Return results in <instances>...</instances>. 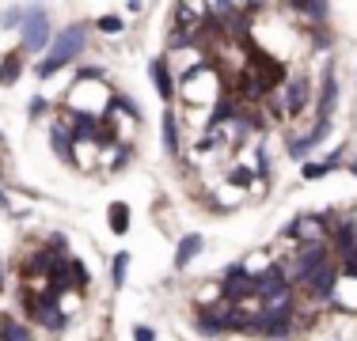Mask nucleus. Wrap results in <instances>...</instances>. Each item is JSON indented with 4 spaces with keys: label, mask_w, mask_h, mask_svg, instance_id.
<instances>
[{
    "label": "nucleus",
    "mask_w": 357,
    "mask_h": 341,
    "mask_svg": "<svg viewBox=\"0 0 357 341\" xmlns=\"http://www.w3.org/2000/svg\"><path fill=\"white\" fill-rule=\"evenodd\" d=\"M0 285H4V269H0Z\"/></svg>",
    "instance_id": "nucleus-29"
},
{
    "label": "nucleus",
    "mask_w": 357,
    "mask_h": 341,
    "mask_svg": "<svg viewBox=\"0 0 357 341\" xmlns=\"http://www.w3.org/2000/svg\"><path fill=\"white\" fill-rule=\"evenodd\" d=\"M178 95H183L186 102H198V106H202V102H220V80H217V72L209 65H198L183 80Z\"/></svg>",
    "instance_id": "nucleus-4"
},
{
    "label": "nucleus",
    "mask_w": 357,
    "mask_h": 341,
    "mask_svg": "<svg viewBox=\"0 0 357 341\" xmlns=\"http://www.w3.org/2000/svg\"><path fill=\"white\" fill-rule=\"evenodd\" d=\"M50 144H54V152L65 159V164H73V144H76V136L69 133V125H65V122H54V125H50Z\"/></svg>",
    "instance_id": "nucleus-12"
},
{
    "label": "nucleus",
    "mask_w": 357,
    "mask_h": 341,
    "mask_svg": "<svg viewBox=\"0 0 357 341\" xmlns=\"http://www.w3.org/2000/svg\"><path fill=\"white\" fill-rule=\"evenodd\" d=\"M335 288H338V262H327V266L308 280V292L316 296L319 303H327L331 296H335Z\"/></svg>",
    "instance_id": "nucleus-7"
},
{
    "label": "nucleus",
    "mask_w": 357,
    "mask_h": 341,
    "mask_svg": "<svg viewBox=\"0 0 357 341\" xmlns=\"http://www.w3.org/2000/svg\"><path fill=\"white\" fill-rule=\"evenodd\" d=\"M335 102H338V80L335 72H323V84H319V106H316V122H331V114H335Z\"/></svg>",
    "instance_id": "nucleus-8"
},
{
    "label": "nucleus",
    "mask_w": 357,
    "mask_h": 341,
    "mask_svg": "<svg viewBox=\"0 0 357 341\" xmlns=\"http://www.w3.org/2000/svg\"><path fill=\"white\" fill-rule=\"evenodd\" d=\"M282 95H285V114H289V118H296L304 106H308V99H312V84H308V76H289V80L282 84Z\"/></svg>",
    "instance_id": "nucleus-6"
},
{
    "label": "nucleus",
    "mask_w": 357,
    "mask_h": 341,
    "mask_svg": "<svg viewBox=\"0 0 357 341\" xmlns=\"http://www.w3.org/2000/svg\"><path fill=\"white\" fill-rule=\"evenodd\" d=\"M0 212H12V201H8L4 190H0Z\"/></svg>",
    "instance_id": "nucleus-27"
},
{
    "label": "nucleus",
    "mask_w": 357,
    "mask_h": 341,
    "mask_svg": "<svg viewBox=\"0 0 357 341\" xmlns=\"http://www.w3.org/2000/svg\"><path fill=\"white\" fill-rule=\"evenodd\" d=\"M350 170H354V175H357V156H354V164H350Z\"/></svg>",
    "instance_id": "nucleus-28"
},
{
    "label": "nucleus",
    "mask_w": 357,
    "mask_h": 341,
    "mask_svg": "<svg viewBox=\"0 0 357 341\" xmlns=\"http://www.w3.org/2000/svg\"><path fill=\"white\" fill-rule=\"evenodd\" d=\"M296 15H308V19H316V23H323L327 19V4H296Z\"/></svg>",
    "instance_id": "nucleus-20"
},
{
    "label": "nucleus",
    "mask_w": 357,
    "mask_h": 341,
    "mask_svg": "<svg viewBox=\"0 0 357 341\" xmlns=\"http://www.w3.org/2000/svg\"><path fill=\"white\" fill-rule=\"evenodd\" d=\"M160 133H164V148L172 152V156H178V114L172 106L160 114Z\"/></svg>",
    "instance_id": "nucleus-13"
},
{
    "label": "nucleus",
    "mask_w": 357,
    "mask_h": 341,
    "mask_svg": "<svg viewBox=\"0 0 357 341\" xmlns=\"http://www.w3.org/2000/svg\"><path fill=\"white\" fill-rule=\"evenodd\" d=\"M338 164H342V156H331V159H323V164H304L301 167V178L304 182H316V178H327L331 170H335Z\"/></svg>",
    "instance_id": "nucleus-16"
},
{
    "label": "nucleus",
    "mask_w": 357,
    "mask_h": 341,
    "mask_svg": "<svg viewBox=\"0 0 357 341\" xmlns=\"http://www.w3.org/2000/svg\"><path fill=\"white\" fill-rule=\"evenodd\" d=\"M228 178H232V182H236V186H248V182H251V178H255V175H251V170H248V167H232V175H228Z\"/></svg>",
    "instance_id": "nucleus-24"
},
{
    "label": "nucleus",
    "mask_w": 357,
    "mask_h": 341,
    "mask_svg": "<svg viewBox=\"0 0 357 341\" xmlns=\"http://www.w3.org/2000/svg\"><path fill=\"white\" fill-rule=\"evenodd\" d=\"M84 46H88V27L84 23H69L65 31H57V38L50 42V54L38 61L35 72L46 80V76H54L57 68H65V65H73L76 57L84 54Z\"/></svg>",
    "instance_id": "nucleus-1"
},
{
    "label": "nucleus",
    "mask_w": 357,
    "mask_h": 341,
    "mask_svg": "<svg viewBox=\"0 0 357 341\" xmlns=\"http://www.w3.org/2000/svg\"><path fill=\"white\" fill-rule=\"evenodd\" d=\"M23 19H27V8H4V12H0V23H4V27H23Z\"/></svg>",
    "instance_id": "nucleus-19"
},
{
    "label": "nucleus",
    "mask_w": 357,
    "mask_h": 341,
    "mask_svg": "<svg viewBox=\"0 0 357 341\" xmlns=\"http://www.w3.org/2000/svg\"><path fill=\"white\" fill-rule=\"evenodd\" d=\"M133 341H156V330L141 322V326H133Z\"/></svg>",
    "instance_id": "nucleus-25"
},
{
    "label": "nucleus",
    "mask_w": 357,
    "mask_h": 341,
    "mask_svg": "<svg viewBox=\"0 0 357 341\" xmlns=\"http://www.w3.org/2000/svg\"><path fill=\"white\" fill-rule=\"evenodd\" d=\"M149 72H152V80H156L160 99L172 102L175 99V76H172V68H167V57H156V61L149 65Z\"/></svg>",
    "instance_id": "nucleus-9"
},
{
    "label": "nucleus",
    "mask_w": 357,
    "mask_h": 341,
    "mask_svg": "<svg viewBox=\"0 0 357 341\" xmlns=\"http://www.w3.org/2000/svg\"><path fill=\"white\" fill-rule=\"evenodd\" d=\"M282 239H293L296 246H331V228H327V216L323 212H301L293 224L282 232Z\"/></svg>",
    "instance_id": "nucleus-2"
},
{
    "label": "nucleus",
    "mask_w": 357,
    "mask_h": 341,
    "mask_svg": "<svg viewBox=\"0 0 357 341\" xmlns=\"http://www.w3.org/2000/svg\"><path fill=\"white\" fill-rule=\"evenodd\" d=\"M42 110H46V99H31V114H35V118H38V114H42Z\"/></svg>",
    "instance_id": "nucleus-26"
},
{
    "label": "nucleus",
    "mask_w": 357,
    "mask_h": 341,
    "mask_svg": "<svg viewBox=\"0 0 357 341\" xmlns=\"http://www.w3.org/2000/svg\"><path fill=\"white\" fill-rule=\"evenodd\" d=\"M255 178H259V182H270V156H266V148H259V167H255Z\"/></svg>",
    "instance_id": "nucleus-23"
},
{
    "label": "nucleus",
    "mask_w": 357,
    "mask_h": 341,
    "mask_svg": "<svg viewBox=\"0 0 357 341\" xmlns=\"http://www.w3.org/2000/svg\"><path fill=\"white\" fill-rule=\"evenodd\" d=\"M69 280H73V285H88V280H91V273L88 269H84V262H69Z\"/></svg>",
    "instance_id": "nucleus-22"
},
{
    "label": "nucleus",
    "mask_w": 357,
    "mask_h": 341,
    "mask_svg": "<svg viewBox=\"0 0 357 341\" xmlns=\"http://www.w3.org/2000/svg\"><path fill=\"white\" fill-rule=\"evenodd\" d=\"M202 246H206V239H202L198 232H190V235L178 239V246H175V269H186V266H190V262L202 254Z\"/></svg>",
    "instance_id": "nucleus-10"
},
{
    "label": "nucleus",
    "mask_w": 357,
    "mask_h": 341,
    "mask_svg": "<svg viewBox=\"0 0 357 341\" xmlns=\"http://www.w3.org/2000/svg\"><path fill=\"white\" fill-rule=\"evenodd\" d=\"M0 341H31V330L23 326V322L0 319Z\"/></svg>",
    "instance_id": "nucleus-17"
},
{
    "label": "nucleus",
    "mask_w": 357,
    "mask_h": 341,
    "mask_svg": "<svg viewBox=\"0 0 357 341\" xmlns=\"http://www.w3.org/2000/svg\"><path fill=\"white\" fill-rule=\"evenodd\" d=\"M327 129H331V122H316L308 133L301 136V141H293V144H289V156H293V159H304V156L312 152V144H319L323 136H327Z\"/></svg>",
    "instance_id": "nucleus-11"
},
{
    "label": "nucleus",
    "mask_w": 357,
    "mask_h": 341,
    "mask_svg": "<svg viewBox=\"0 0 357 341\" xmlns=\"http://www.w3.org/2000/svg\"><path fill=\"white\" fill-rule=\"evenodd\" d=\"M20 72H23V49L4 54V61H0V88H12L20 80Z\"/></svg>",
    "instance_id": "nucleus-14"
},
{
    "label": "nucleus",
    "mask_w": 357,
    "mask_h": 341,
    "mask_svg": "<svg viewBox=\"0 0 357 341\" xmlns=\"http://www.w3.org/2000/svg\"><path fill=\"white\" fill-rule=\"evenodd\" d=\"M96 27L103 31V34H122V27H126V23H122V15H103V19L96 23Z\"/></svg>",
    "instance_id": "nucleus-21"
},
{
    "label": "nucleus",
    "mask_w": 357,
    "mask_h": 341,
    "mask_svg": "<svg viewBox=\"0 0 357 341\" xmlns=\"http://www.w3.org/2000/svg\"><path fill=\"white\" fill-rule=\"evenodd\" d=\"M20 38H23V54H38V49H46L50 42H54V27H50V12L42 4H31L27 8V19H23L20 27Z\"/></svg>",
    "instance_id": "nucleus-3"
},
{
    "label": "nucleus",
    "mask_w": 357,
    "mask_h": 341,
    "mask_svg": "<svg viewBox=\"0 0 357 341\" xmlns=\"http://www.w3.org/2000/svg\"><path fill=\"white\" fill-rule=\"evenodd\" d=\"M126 273H130V254L118 251V254H114V262H110V285L122 288V285H126Z\"/></svg>",
    "instance_id": "nucleus-18"
},
{
    "label": "nucleus",
    "mask_w": 357,
    "mask_h": 341,
    "mask_svg": "<svg viewBox=\"0 0 357 341\" xmlns=\"http://www.w3.org/2000/svg\"><path fill=\"white\" fill-rule=\"evenodd\" d=\"M331 262V246H304L296 251V262H293V273H289V285H301L308 288V280Z\"/></svg>",
    "instance_id": "nucleus-5"
},
{
    "label": "nucleus",
    "mask_w": 357,
    "mask_h": 341,
    "mask_svg": "<svg viewBox=\"0 0 357 341\" xmlns=\"http://www.w3.org/2000/svg\"><path fill=\"white\" fill-rule=\"evenodd\" d=\"M107 224H110V232H114V235L130 232V205H126V201H110L107 205Z\"/></svg>",
    "instance_id": "nucleus-15"
}]
</instances>
